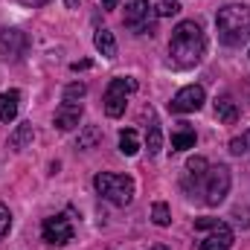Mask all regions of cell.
<instances>
[{
  "label": "cell",
  "mask_w": 250,
  "mask_h": 250,
  "mask_svg": "<svg viewBox=\"0 0 250 250\" xmlns=\"http://www.w3.org/2000/svg\"><path fill=\"white\" fill-rule=\"evenodd\" d=\"M207 50V38H204V29L201 23L195 21H181L172 32V41H169V56H172V64L175 67H195L201 62Z\"/></svg>",
  "instance_id": "cell-1"
},
{
  "label": "cell",
  "mask_w": 250,
  "mask_h": 250,
  "mask_svg": "<svg viewBox=\"0 0 250 250\" xmlns=\"http://www.w3.org/2000/svg\"><path fill=\"white\" fill-rule=\"evenodd\" d=\"M215 29L221 44L227 47H242L250 38V6L245 3H227L215 15Z\"/></svg>",
  "instance_id": "cell-2"
},
{
  "label": "cell",
  "mask_w": 250,
  "mask_h": 250,
  "mask_svg": "<svg viewBox=\"0 0 250 250\" xmlns=\"http://www.w3.org/2000/svg\"><path fill=\"white\" fill-rule=\"evenodd\" d=\"M227 192H230V169L224 163H218L204 172V178L192 187L189 198H201L207 207H218L227 198Z\"/></svg>",
  "instance_id": "cell-3"
},
{
  "label": "cell",
  "mask_w": 250,
  "mask_h": 250,
  "mask_svg": "<svg viewBox=\"0 0 250 250\" xmlns=\"http://www.w3.org/2000/svg\"><path fill=\"white\" fill-rule=\"evenodd\" d=\"M93 187H96V192H99L108 204H114V207H128V204L134 201V181H131L128 175L99 172V175L93 178Z\"/></svg>",
  "instance_id": "cell-4"
},
{
  "label": "cell",
  "mask_w": 250,
  "mask_h": 250,
  "mask_svg": "<svg viewBox=\"0 0 250 250\" xmlns=\"http://www.w3.org/2000/svg\"><path fill=\"white\" fill-rule=\"evenodd\" d=\"M195 233H207L198 245L201 250H230V245H233V230L218 218H198Z\"/></svg>",
  "instance_id": "cell-5"
},
{
  "label": "cell",
  "mask_w": 250,
  "mask_h": 250,
  "mask_svg": "<svg viewBox=\"0 0 250 250\" xmlns=\"http://www.w3.org/2000/svg\"><path fill=\"white\" fill-rule=\"evenodd\" d=\"M154 6L148 0H128L125 6V15H123V23L125 29H131L134 35H151L154 29Z\"/></svg>",
  "instance_id": "cell-6"
},
{
  "label": "cell",
  "mask_w": 250,
  "mask_h": 250,
  "mask_svg": "<svg viewBox=\"0 0 250 250\" xmlns=\"http://www.w3.org/2000/svg\"><path fill=\"white\" fill-rule=\"evenodd\" d=\"M137 90V82L134 79H111V84L105 87V114L111 117V120H117V117H123L125 114V96L128 93H134Z\"/></svg>",
  "instance_id": "cell-7"
},
{
  "label": "cell",
  "mask_w": 250,
  "mask_h": 250,
  "mask_svg": "<svg viewBox=\"0 0 250 250\" xmlns=\"http://www.w3.org/2000/svg\"><path fill=\"white\" fill-rule=\"evenodd\" d=\"M41 233H44V242H50V245H67V242H73V233H76V230H73V218H70V212L44 218Z\"/></svg>",
  "instance_id": "cell-8"
},
{
  "label": "cell",
  "mask_w": 250,
  "mask_h": 250,
  "mask_svg": "<svg viewBox=\"0 0 250 250\" xmlns=\"http://www.w3.org/2000/svg\"><path fill=\"white\" fill-rule=\"evenodd\" d=\"M204 99H207V93H204L201 84H187V87H181V90L172 96L169 111H172V114H195V111L204 108Z\"/></svg>",
  "instance_id": "cell-9"
},
{
  "label": "cell",
  "mask_w": 250,
  "mask_h": 250,
  "mask_svg": "<svg viewBox=\"0 0 250 250\" xmlns=\"http://www.w3.org/2000/svg\"><path fill=\"white\" fill-rule=\"evenodd\" d=\"M26 50H29L26 32H21V29H15V26L0 29V56H3L6 62H21V59L26 56Z\"/></svg>",
  "instance_id": "cell-10"
},
{
  "label": "cell",
  "mask_w": 250,
  "mask_h": 250,
  "mask_svg": "<svg viewBox=\"0 0 250 250\" xmlns=\"http://www.w3.org/2000/svg\"><path fill=\"white\" fill-rule=\"evenodd\" d=\"M53 123H56L59 131H73L76 125L82 123V102H62Z\"/></svg>",
  "instance_id": "cell-11"
},
{
  "label": "cell",
  "mask_w": 250,
  "mask_h": 250,
  "mask_svg": "<svg viewBox=\"0 0 250 250\" xmlns=\"http://www.w3.org/2000/svg\"><path fill=\"white\" fill-rule=\"evenodd\" d=\"M18 111H21V93L18 90L0 93V123H15Z\"/></svg>",
  "instance_id": "cell-12"
},
{
  "label": "cell",
  "mask_w": 250,
  "mask_h": 250,
  "mask_svg": "<svg viewBox=\"0 0 250 250\" xmlns=\"http://www.w3.org/2000/svg\"><path fill=\"white\" fill-rule=\"evenodd\" d=\"M146 117H148L146 148H148V154L154 157V154H160V148H163V134H160V125H157V120H154V111H151V108H146Z\"/></svg>",
  "instance_id": "cell-13"
},
{
  "label": "cell",
  "mask_w": 250,
  "mask_h": 250,
  "mask_svg": "<svg viewBox=\"0 0 250 250\" xmlns=\"http://www.w3.org/2000/svg\"><path fill=\"white\" fill-rule=\"evenodd\" d=\"M215 117L224 125H233L239 120V105L233 102V96H218L215 99Z\"/></svg>",
  "instance_id": "cell-14"
},
{
  "label": "cell",
  "mask_w": 250,
  "mask_h": 250,
  "mask_svg": "<svg viewBox=\"0 0 250 250\" xmlns=\"http://www.w3.org/2000/svg\"><path fill=\"white\" fill-rule=\"evenodd\" d=\"M93 44H96V50H99L105 59H117V41H114V32H108V29H96Z\"/></svg>",
  "instance_id": "cell-15"
},
{
  "label": "cell",
  "mask_w": 250,
  "mask_h": 250,
  "mask_svg": "<svg viewBox=\"0 0 250 250\" xmlns=\"http://www.w3.org/2000/svg\"><path fill=\"white\" fill-rule=\"evenodd\" d=\"M32 137H35V131H32V123H23L15 128V134L9 137V148L12 151H21V148H26L29 143H32Z\"/></svg>",
  "instance_id": "cell-16"
},
{
  "label": "cell",
  "mask_w": 250,
  "mask_h": 250,
  "mask_svg": "<svg viewBox=\"0 0 250 250\" xmlns=\"http://www.w3.org/2000/svg\"><path fill=\"white\" fill-rule=\"evenodd\" d=\"M187 148H195V131L187 123H181V128L172 134V151H187Z\"/></svg>",
  "instance_id": "cell-17"
},
{
  "label": "cell",
  "mask_w": 250,
  "mask_h": 250,
  "mask_svg": "<svg viewBox=\"0 0 250 250\" xmlns=\"http://www.w3.org/2000/svg\"><path fill=\"white\" fill-rule=\"evenodd\" d=\"M120 151H123L125 157H134V154L140 151V137H137V131H134V128L120 131Z\"/></svg>",
  "instance_id": "cell-18"
},
{
  "label": "cell",
  "mask_w": 250,
  "mask_h": 250,
  "mask_svg": "<svg viewBox=\"0 0 250 250\" xmlns=\"http://www.w3.org/2000/svg\"><path fill=\"white\" fill-rule=\"evenodd\" d=\"M151 221H154L157 227H169V224H172V212H169V207H166L163 201H157V204L151 207Z\"/></svg>",
  "instance_id": "cell-19"
},
{
  "label": "cell",
  "mask_w": 250,
  "mask_h": 250,
  "mask_svg": "<svg viewBox=\"0 0 250 250\" xmlns=\"http://www.w3.org/2000/svg\"><path fill=\"white\" fill-rule=\"evenodd\" d=\"M99 140H102V131H99L96 125H87V128L82 131V137H79V148H93Z\"/></svg>",
  "instance_id": "cell-20"
},
{
  "label": "cell",
  "mask_w": 250,
  "mask_h": 250,
  "mask_svg": "<svg viewBox=\"0 0 250 250\" xmlns=\"http://www.w3.org/2000/svg\"><path fill=\"white\" fill-rule=\"evenodd\" d=\"M84 93H87V87H84L82 82H73V84L64 87V102H79Z\"/></svg>",
  "instance_id": "cell-21"
},
{
  "label": "cell",
  "mask_w": 250,
  "mask_h": 250,
  "mask_svg": "<svg viewBox=\"0 0 250 250\" xmlns=\"http://www.w3.org/2000/svg\"><path fill=\"white\" fill-rule=\"evenodd\" d=\"M154 12H157V15H163V18H172V15H178V12H181V3H178V0H160Z\"/></svg>",
  "instance_id": "cell-22"
},
{
  "label": "cell",
  "mask_w": 250,
  "mask_h": 250,
  "mask_svg": "<svg viewBox=\"0 0 250 250\" xmlns=\"http://www.w3.org/2000/svg\"><path fill=\"white\" fill-rule=\"evenodd\" d=\"M9 227H12V212L6 209V204H0V239L9 233Z\"/></svg>",
  "instance_id": "cell-23"
},
{
  "label": "cell",
  "mask_w": 250,
  "mask_h": 250,
  "mask_svg": "<svg viewBox=\"0 0 250 250\" xmlns=\"http://www.w3.org/2000/svg\"><path fill=\"white\" fill-rule=\"evenodd\" d=\"M233 218H236L242 227H250V212H248V207H236V209H233Z\"/></svg>",
  "instance_id": "cell-24"
},
{
  "label": "cell",
  "mask_w": 250,
  "mask_h": 250,
  "mask_svg": "<svg viewBox=\"0 0 250 250\" xmlns=\"http://www.w3.org/2000/svg\"><path fill=\"white\" fill-rule=\"evenodd\" d=\"M239 140H242V146H245V154H250V128L242 134V137H239Z\"/></svg>",
  "instance_id": "cell-25"
},
{
  "label": "cell",
  "mask_w": 250,
  "mask_h": 250,
  "mask_svg": "<svg viewBox=\"0 0 250 250\" xmlns=\"http://www.w3.org/2000/svg\"><path fill=\"white\" fill-rule=\"evenodd\" d=\"M21 3H23V6H32V9H35V6H44V3H50V0H21Z\"/></svg>",
  "instance_id": "cell-26"
},
{
  "label": "cell",
  "mask_w": 250,
  "mask_h": 250,
  "mask_svg": "<svg viewBox=\"0 0 250 250\" xmlns=\"http://www.w3.org/2000/svg\"><path fill=\"white\" fill-rule=\"evenodd\" d=\"M102 6L111 12V9H117V6H120V0H102Z\"/></svg>",
  "instance_id": "cell-27"
},
{
  "label": "cell",
  "mask_w": 250,
  "mask_h": 250,
  "mask_svg": "<svg viewBox=\"0 0 250 250\" xmlns=\"http://www.w3.org/2000/svg\"><path fill=\"white\" fill-rule=\"evenodd\" d=\"M84 67H90V62H76V64H73V70H76V73H79V70H84Z\"/></svg>",
  "instance_id": "cell-28"
},
{
  "label": "cell",
  "mask_w": 250,
  "mask_h": 250,
  "mask_svg": "<svg viewBox=\"0 0 250 250\" xmlns=\"http://www.w3.org/2000/svg\"><path fill=\"white\" fill-rule=\"evenodd\" d=\"M151 250H169V248L166 245H157V248H151Z\"/></svg>",
  "instance_id": "cell-29"
}]
</instances>
